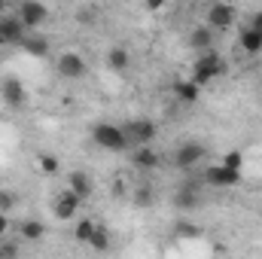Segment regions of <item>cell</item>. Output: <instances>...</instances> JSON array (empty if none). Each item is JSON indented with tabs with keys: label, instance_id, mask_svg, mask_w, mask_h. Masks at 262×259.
Here are the masks:
<instances>
[{
	"label": "cell",
	"instance_id": "6da1fadb",
	"mask_svg": "<svg viewBox=\"0 0 262 259\" xmlns=\"http://www.w3.org/2000/svg\"><path fill=\"white\" fill-rule=\"evenodd\" d=\"M92 140H95L98 146L110 149V153H122V149H128V134H125V128L110 125V122L95 125V128H92Z\"/></svg>",
	"mask_w": 262,
	"mask_h": 259
},
{
	"label": "cell",
	"instance_id": "7a4b0ae2",
	"mask_svg": "<svg viewBox=\"0 0 262 259\" xmlns=\"http://www.w3.org/2000/svg\"><path fill=\"white\" fill-rule=\"evenodd\" d=\"M226 70V64H223V58L216 55V52H201L198 55V61H195V70H192V79H195L198 85H207L213 76H220Z\"/></svg>",
	"mask_w": 262,
	"mask_h": 259
},
{
	"label": "cell",
	"instance_id": "3957f363",
	"mask_svg": "<svg viewBox=\"0 0 262 259\" xmlns=\"http://www.w3.org/2000/svg\"><path fill=\"white\" fill-rule=\"evenodd\" d=\"M238 180H241L238 168H229V165H207V168H204V183H207V186L226 189V186H235Z\"/></svg>",
	"mask_w": 262,
	"mask_h": 259
},
{
	"label": "cell",
	"instance_id": "277c9868",
	"mask_svg": "<svg viewBox=\"0 0 262 259\" xmlns=\"http://www.w3.org/2000/svg\"><path fill=\"white\" fill-rule=\"evenodd\" d=\"M204 156H207V149L195 140H189L174 153V162H177V168H195L198 162H204Z\"/></svg>",
	"mask_w": 262,
	"mask_h": 259
},
{
	"label": "cell",
	"instance_id": "5b68a950",
	"mask_svg": "<svg viewBox=\"0 0 262 259\" xmlns=\"http://www.w3.org/2000/svg\"><path fill=\"white\" fill-rule=\"evenodd\" d=\"M125 134H128V143H152V137H156V122H149V119H131L128 125H125Z\"/></svg>",
	"mask_w": 262,
	"mask_h": 259
},
{
	"label": "cell",
	"instance_id": "8992f818",
	"mask_svg": "<svg viewBox=\"0 0 262 259\" xmlns=\"http://www.w3.org/2000/svg\"><path fill=\"white\" fill-rule=\"evenodd\" d=\"M25 31L28 25L18 18V15H9V18H0V34H3V43H12V46H21L25 43Z\"/></svg>",
	"mask_w": 262,
	"mask_h": 259
},
{
	"label": "cell",
	"instance_id": "52a82bcc",
	"mask_svg": "<svg viewBox=\"0 0 262 259\" xmlns=\"http://www.w3.org/2000/svg\"><path fill=\"white\" fill-rule=\"evenodd\" d=\"M46 15H49V9H46L40 0H25V3L18 6V18H21L28 28H37V25H43V21H46Z\"/></svg>",
	"mask_w": 262,
	"mask_h": 259
},
{
	"label": "cell",
	"instance_id": "ba28073f",
	"mask_svg": "<svg viewBox=\"0 0 262 259\" xmlns=\"http://www.w3.org/2000/svg\"><path fill=\"white\" fill-rule=\"evenodd\" d=\"M232 21H235V6H232V3H213V6L207 9V25H210V28L226 31Z\"/></svg>",
	"mask_w": 262,
	"mask_h": 259
},
{
	"label": "cell",
	"instance_id": "9c48e42d",
	"mask_svg": "<svg viewBox=\"0 0 262 259\" xmlns=\"http://www.w3.org/2000/svg\"><path fill=\"white\" fill-rule=\"evenodd\" d=\"M58 73H61L64 79H82V73H85V61H82V55H76V52H64V55H58Z\"/></svg>",
	"mask_w": 262,
	"mask_h": 259
},
{
	"label": "cell",
	"instance_id": "30bf717a",
	"mask_svg": "<svg viewBox=\"0 0 262 259\" xmlns=\"http://www.w3.org/2000/svg\"><path fill=\"white\" fill-rule=\"evenodd\" d=\"M79 201H82V198L73 192V189H64V192L55 198V217H58V220H70V217L76 213Z\"/></svg>",
	"mask_w": 262,
	"mask_h": 259
},
{
	"label": "cell",
	"instance_id": "8fae6325",
	"mask_svg": "<svg viewBox=\"0 0 262 259\" xmlns=\"http://www.w3.org/2000/svg\"><path fill=\"white\" fill-rule=\"evenodd\" d=\"M131 162L140 168V171H152L156 165H159V153L149 146V143H140L137 149H134V156H131Z\"/></svg>",
	"mask_w": 262,
	"mask_h": 259
},
{
	"label": "cell",
	"instance_id": "7c38bea8",
	"mask_svg": "<svg viewBox=\"0 0 262 259\" xmlns=\"http://www.w3.org/2000/svg\"><path fill=\"white\" fill-rule=\"evenodd\" d=\"M3 101H6L9 107H21V104H25V85H21L18 79H6V82H3Z\"/></svg>",
	"mask_w": 262,
	"mask_h": 259
},
{
	"label": "cell",
	"instance_id": "4fadbf2b",
	"mask_svg": "<svg viewBox=\"0 0 262 259\" xmlns=\"http://www.w3.org/2000/svg\"><path fill=\"white\" fill-rule=\"evenodd\" d=\"M67 189H73L79 198H89V195H92V180H89L82 171H73V174L67 177Z\"/></svg>",
	"mask_w": 262,
	"mask_h": 259
},
{
	"label": "cell",
	"instance_id": "5bb4252c",
	"mask_svg": "<svg viewBox=\"0 0 262 259\" xmlns=\"http://www.w3.org/2000/svg\"><path fill=\"white\" fill-rule=\"evenodd\" d=\"M21 49H25L28 55H34V58H46V55H49V40H46V37H25Z\"/></svg>",
	"mask_w": 262,
	"mask_h": 259
},
{
	"label": "cell",
	"instance_id": "9a60e30c",
	"mask_svg": "<svg viewBox=\"0 0 262 259\" xmlns=\"http://www.w3.org/2000/svg\"><path fill=\"white\" fill-rule=\"evenodd\" d=\"M177 98L183 101V104H195L198 95H201V85H198L195 79H183V82H177Z\"/></svg>",
	"mask_w": 262,
	"mask_h": 259
},
{
	"label": "cell",
	"instance_id": "2e32d148",
	"mask_svg": "<svg viewBox=\"0 0 262 259\" xmlns=\"http://www.w3.org/2000/svg\"><path fill=\"white\" fill-rule=\"evenodd\" d=\"M241 49H244L247 55H259L262 52V34L259 31H253V28L241 31Z\"/></svg>",
	"mask_w": 262,
	"mask_h": 259
},
{
	"label": "cell",
	"instance_id": "e0dca14e",
	"mask_svg": "<svg viewBox=\"0 0 262 259\" xmlns=\"http://www.w3.org/2000/svg\"><path fill=\"white\" fill-rule=\"evenodd\" d=\"M177 207L180 210H189V207H195L198 201H201V195H198V189L192 186V183H186V186H180V192H177Z\"/></svg>",
	"mask_w": 262,
	"mask_h": 259
},
{
	"label": "cell",
	"instance_id": "ac0fdd59",
	"mask_svg": "<svg viewBox=\"0 0 262 259\" xmlns=\"http://www.w3.org/2000/svg\"><path fill=\"white\" fill-rule=\"evenodd\" d=\"M189 43H192V49H198V52H207V49H210V43H213L210 28H195V31L189 34Z\"/></svg>",
	"mask_w": 262,
	"mask_h": 259
},
{
	"label": "cell",
	"instance_id": "d6986e66",
	"mask_svg": "<svg viewBox=\"0 0 262 259\" xmlns=\"http://www.w3.org/2000/svg\"><path fill=\"white\" fill-rule=\"evenodd\" d=\"M107 64H110V70H125V67L131 64V55H128V49H122V46H116V49H110V52H107Z\"/></svg>",
	"mask_w": 262,
	"mask_h": 259
},
{
	"label": "cell",
	"instance_id": "ffe728a7",
	"mask_svg": "<svg viewBox=\"0 0 262 259\" xmlns=\"http://www.w3.org/2000/svg\"><path fill=\"white\" fill-rule=\"evenodd\" d=\"M21 238H28V241H40L43 235H46V226L40 223V220H28V223H21Z\"/></svg>",
	"mask_w": 262,
	"mask_h": 259
},
{
	"label": "cell",
	"instance_id": "44dd1931",
	"mask_svg": "<svg viewBox=\"0 0 262 259\" xmlns=\"http://www.w3.org/2000/svg\"><path fill=\"white\" fill-rule=\"evenodd\" d=\"M89 244H92L95 250H107V247H110V235H107V229H98V226H95V232H92Z\"/></svg>",
	"mask_w": 262,
	"mask_h": 259
},
{
	"label": "cell",
	"instance_id": "7402d4cb",
	"mask_svg": "<svg viewBox=\"0 0 262 259\" xmlns=\"http://www.w3.org/2000/svg\"><path fill=\"white\" fill-rule=\"evenodd\" d=\"M134 204H137V207H149V204H152V189H149L146 183H140V186L134 189Z\"/></svg>",
	"mask_w": 262,
	"mask_h": 259
},
{
	"label": "cell",
	"instance_id": "603a6c76",
	"mask_svg": "<svg viewBox=\"0 0 262 259\" xmlns=\"http://www.w3.org/2000/svg\"><path fill=\"white\" fill-rule=\"evenodd\" d=\"M92 232H95V223L92 220H82V223H76V241H85L89 244V238H92Z\"/></svg>",
	"mask_w": 262,
	"mask_h": 259
},
{
	"label": "cell",
	"instance_id": "cb8c5ba5",
	"mask_svg": "<svg viewBox=\"0 0 262 259\" xmlns=\"http://www.w3.org/2000/svg\"><path fill=\"white\" fill-rule=\"evenodd\" d=\"M40 168H43L46 174H55V171H58V159H55V156H40Z\"/></svg>",
	"mask_w": 262,
	"mask_h": 259
},
{
	"label": "cell",
	"instance_id": "d4e9b609",
	"mask_svg": "<svg viewBox=\"0 0 262 259\" xmlns=\"http://www.w3.org/2000/svg\"><path fill=\"white\" fill-rule=\"evenodd\" d=\"M15 207V195L12 192H0V210L6 213V210H12Z\"/></svg>",
	"mask_w": 262,
	"mask_h": 259
},
{
	"label": "cell",
	"instance_id": "484cf974",
	"mask_svg": "<svg viewBox=\"0 0 262 259\" xmlns=\"http://www.w3.org/2000/svg\"><path fill=\"white\" fill-rule=\"evenodd\" d=\"M223 165H229V168H241V153H229V156L223 159Z\"/></svg>",
	"mask_w": 262,
	"mask_h": 259
},
{
	"label": "cell",
	"instance_id": "4316f807",
	"mask_svg": "<svg viewBox=\"0 0 262 259\" xmlns=\"http://www.w3.org/2000/svg\"><path fill=\"white\" fill-rule=\"evenodd\" d=\"M6 232H9V217H6V213L0 210V238H3Z\"/></svg>",
	"mask_w": 262,
	"mask_h": 259
},
{
	"label": "cell",
	"instance_id": "83f0119b",
	"mask_svg": "<svg viewBox=\"0 0 262 259\" xmlns=\"http://www.w3.org/2000/svg\"><path fill=\"white\" fill-rule=\"evenodd\" d=\"M0 256H15V247H12V244H0Z\"/></svg>",
	"mask_w": 262,
	"mask_h": 259
},
{
	"label": "cell",
	"instance_id": "f1b7e54d",
	"mask_svg": "<svg viewBox=\"0 0 262 259\" xmlns=\"http://www.w3.org/2000/svg\"><path fill=\"white\" fill-rule=\"evenodd\" d=\"M250 28H253V31H259V34H262V12H256V15H253V21H250Z\"/></svg>",
	"mask_w": 262,
	"mask_h": 259
},
{
	"label": "cell",
	"instance_id": "f546056e",
	"mask_svg": "<svg viewBox=\"0 0 262 259\" xmlns=\"http://www.w3.org/2000/svg\"><path fill=\"white\" fill-rule=\"evenodd\" d=\"M168 0H146V9H162Z\"/></svg>",
	"mask_w": 262,
	"mask_h": 259
},
{
	"label": "cell",
	"instance_id": "4dcf8cb0",
	"mask_svg": "<svg viewBox=\"0 0 262 259\" xmlns=\"http://www.w3.org/2000/svg\"><path fill=\"white\" fill-rule=\"evenodd\" d=\"M6 6H9V0H0V12H3V9H6Z\"/></svg>",
	"mask_w": 262,
	"mask_h": 259
},
{
	"label": "cell",
	"instance_id": "1f68e13d",
	"mask_svg": "<svg viewBox=\"0 0 262 259\" xmlns=\"http://www.w3.org/2000/svg\"><path fill=\"white\" fill-rule=\"evenodd\" d=\"M0 43H3V34H0Z\"/></svg>",
	"mask_w": 262,
	"mask_h": 259
},
{
	"label": "cell",
	"instance_id": "d6a6232c",
	"mask_svg": "<svg viewBox=\"0 0 262 259\" xmlns=\"http://www.w3.org/2000/svg\"><path fill=\"white\" fill-rule=\"evenodd\" d=\"M259 217H262V210H259Z\"/></svg>",
	"mask_w": 262,
	"mask_h": 259
}]
</instances>
